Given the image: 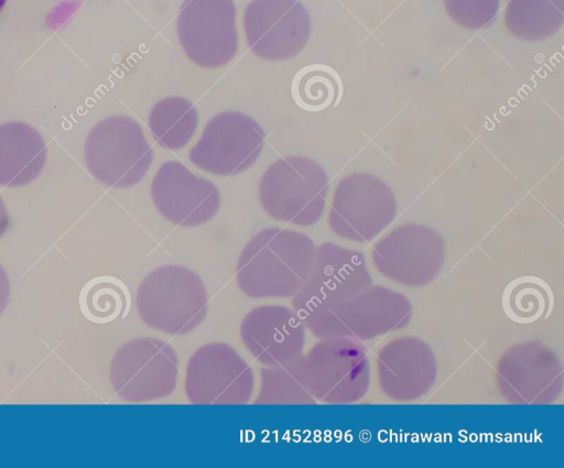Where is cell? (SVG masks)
Listing matches in <instances>:
<instances>
[{
	"label": "cell",
	"instance_id": "cell-1",
	"mask_svg": "<svg viewBox=\"0 0 564 468\" xmlns=\"http://www.w3.org/2000/svg\"><path fill=\"white\" fill-rule=\"evenodd\" d=\"M316 246L305 233L265 228L242 248L237 268L239 290L254 300L292 297L306 280Z\"/></svg>",
	"mask_w": 564,
	"mask_h": 468
},
{
	"label": "cell",
	"instance_id": "cell-2",
	"mask_svg": "<svg viewBox=\"0 0 564 468\" xmlns=\"http://www.w3.org/2000/svg\"><path fill=\"white\" fill-rule=\"evenodd\" d=\"M137 312L150 328L173 336L197 328L208 311L202 279L191 269L169 264L154 269L140 283Z\"/></svg>",
	"mask_w": 564,
	"mask_h": 468
},
{
	"label": "cell",
	"instance_id": "cell-3",
	"mask_svg": "<svg viewBox=\"0 0 564 468\" xmlns=\"http://www.w3.org/2000/svg\"><path fill=\"white\" fill-rule=\"evenodd\" d=\"M328 191V175L317 162L305 156H285L263 173L259 199L273 219L307 227L321 219Z\"/></svg>",
	"mask_w": 564,
	"mask_h": 468
},
{
	"label": "cell",
	"instance_id": "cell-4",
	"mask_svg": "<svg viewBox=\"0 0 564 468\" xmlns=\"http://www.w3.org/2000/svg\"><path fill=\"white\" fill-rule=\"evenodd\" d=\"M372 284L365 254L326 241L316 247L311 271L291 297L292 308L307 328L323 314Z\"/></svg>",
	"mask_w": 564,
	"mask_h": 468
},
{
	"label": "cell",
	"instance_id": "cell-5",
	"mask_svg": "<svg viewBox=\"0 0 564 468\" xmlns=\"http://www.w3.org/2000/svg\"><path fill=\"white\" fill-rule=\"evenodd\" d=\"M361 342L348 337L319 338L303 355L306 384L317 403L346 405L365 398L371 371Z\"/></svg>",
	"mask_w": 564,
	"mask_h": 468
},
{
	"label": "cell",
	"instance_id": "cell-6",
	"mask_svg": "<svg viewBox=\"0 0 564 468\" xmlns=\"http://www.w3.org/2000/svg\"><path fill=\"white\" fill-rule=\"evenodd\" d=\"M84 159L90 174L112 188L139 183L153 161V149L140 124L123 116L98 122L84 144Z\"/></svg>",
	"mask_w": 564,
	"mask_h": 468
},
{
	"label": "cell",
	"instance_id": "cell-7",
	"mask_svg": "<svg viewBox=\"0 0 564 468\" xmlns=\"http://www.w3.org/2000/svg\"><path fill=\"white\" fill-rule=\"evenodd\" d=\"M413 315L409 298L383 285L370 284L329 309L306 329L316 338L370 340L405 328Z\"/></svg>",
	"mask_w": 564,
	"mask_h": 468
},
{
	"label": "cell",
	"instance_id": "cell-8",
	"mask_svg": "<svg viewBox=\"0 0 564 468\" xmlns=\"http://www.w3.org/2000/svg\"><path fill=\"white\" fill-rule=\"evenodd\" d=\"M178 357L166 341L139 337L124 342L113 355L109 380L116 394L129 403L169 398L175 390Z\"/></svg>",
	"mask_w": 564,
	"mask_h": 468
},
{
	"label": "cell",
	"instance_id": "cell-9",
	"mask_svg": "<svg viewBox=\"0 0 564 468\" xmlns=\"http://www.w3.org/2000/svg\"><path fill=\"white\" fill-rule=\"evenodd\" d=\"M398 203L391 187L367 172H354L336 186L328 211V226L339 238L369 242L395 218Z\"/></svg>",
	"mask_w": 564,
	"mask_h": 468
},
{
	"label": "cell",
	"instance_id": "cell-10",
	"mask_svg": "<svg viewBox=\"0 0 564 468\" xmlns=\"http://www.w3.org/2000/svg\"><path fill=\"white\" fill-rule=\"evenodd\" d=\"M496 387L514 405L554 403L564 387L563 363L557 352L539 340L510 346L497 360Z\"/></svg>",
	"mask_w": 564,
	"mask_h": 468
},
{
	"label": "cell",
	"instance_id": "cell-11",
	"mask_svg": "<svg viewBox=\"0 0 564 468\" xmlns=\"http://www.w3.org/2000/svg\"><path fill=\"white\" fill-rule=\"evenodd\" d=\"M371 260L383 277L404 286L422 287L443 269L444 239L426 225L402 224L373 244Z\"/></svg>",
	"mask_w": 564,
	"mask_h": 468
},
{
	"label": "cell",
	"instance_id": "cell-12",
	"mask_svg": "<svg viewBox=\"0 0 564 468\" xmlns=\"http://www.w3.org/2000/svg\"><path fill=\"white\" fill-rule=\"evenodd\" d=\"M253 388L252 368L228 344H205L193 352L186 364L184 390L192 404H247Z\"/></svg>",
	"mask_w": 564,
	"mask_h": 468
},
{
	"label": "cell",
	"instance_id": "cell-13",
	"mask_svg": "<svg viewBox=\"0 0 564 468\" xmlns=\"http://www.w3.org/2000/svg\"><path fill=\"white\" fill-rule=\"evenodd\" d=\"M234 0H185L176 20V34L186 56L204 68L228 64L238 51Z\"/></svg>",
	"mask_w": 564,
	"mask_h": 468
},
{
	"label": "cell",
	"instance_id": "cell-14",
	"mask_svg": "<svg viewBox=\"0 0 564 468\" xmlns=\"http://www.w3.org/2000/svg\"><path fill=\"white\" fill-rule=\"evenodd\" d=\"M264 132L246 113L225 111L206 124L188 159L197 167L221 176L239 174L260 156Z\"/></svg>",
	"mask_w": 564,
	"mask_h": 468
},
{
	"label": "cell",
	"instance_id": "cell-15",
	"mask_svg": "<svg viewBox=\"0 0 564 468\" xmlns=\"http://www.w3.org/2000/svg\"><path fill=\"white\" fill-rule=\"evenodd\" d=\"M251 52L268 61L296 56L311 35V18L300 0H252L243 12Z\"/></svg>",
	"mask_w": 564,
	"mask_h": 468
},
{
	"label": "cell",
	"instance_id": "cell-16",
	"mask_svg": "<svg viewBox=\"0 0 564 468\" xmlns=\"http://www.w3.org/2000/svg\"><path fill=\"white\" fill-rule=\"evenodd\" d=\"M151 197L163 218L182 227L209 221L220 206L216 185L180 161H167L160 166L152 178Z\"/></svg>",
	"mask_w": 564,
	"mask_h": 468
},
{
	"label": "cell",
	"instance_id": "cell-17",
	"mask_svg": "<svg viewBox=\"0 0 564 468\" xmlns=\"http://www.w3.org/2000/svg\"><path fill=\"white\" fill-rule=\"evenodd\" d=\"M376 371L381 392L395 402L424 396L437 379V362L431 346L415 336L390 340L377 353Z\"/></svg>",
	"mask_w": 564,
	"mask_h": 468
},
{
	"label": "cell",
	"instance_id": "cell-18",
	"mask_svg": "<svg viewBox=\"0 0 564 468\" xmlns=\"http://www.w3.org/2000/svg\"><path fill=\"white\" fill-rule=\"evenodd\" d=\"M240 338L258 362L264 367L280 366L303 355L306 328L293 308L260 305L242 318Z\"/></svg>",
	"mask_w": 564,
	"mask_h": 468
},
{
	"label": "cell",
	"instance_id": "cell-19",
	"mask_svg": "<svg viewBox=\"0 0 564 468\" xmlns=\"http://www.w3.org/2000/svg\"><path fill=\"white\" fill-rule=\"evenodd\" d=\"M46 144L40 132L21 121L0 124V185L21 187L33 182L46 162Z\"/></svg>",
	"mask_w": 564,
	"mask_h": 468
},
{
	"label": "cell",
	"instance_id": "cell-20",
	"mask_svg": "<svg viewBox=\"0 0 564 468\" xmlns=\"http://www.w3.org/2000/svg\"><path fill=\"white\" fill-rule=\"evenodd\" d=\"M563 12L564 0H508L505 23L517 39L540 41L561 29Z\"/></svg>",
	"mask_w": 564,
	"mask_h": 468
},
{
	"label": "cell",
	"instance_id": "cell-21",
	"mask_svg": "<svg viewBox=\"0 0 564 468\" xmlns=\"http://www.w3.org/2000/svg\"><path fill=\"white\" fill-rule=\"evenodd\" d=\"M198 126V113L185 98L172 96L158 101L149 116V129L156 142L166 149L186 145Z\"/></svg>",
	"mask_w": 564,
	"mask_h": 468
},
{
	"label": "cell",
	"instance_id": "cell-22",
	"mask_svg": "<svg viewBox=\"0 0 564 468\" xmlns=\"http://www.w3.org/2000/svg\"><path fill=\"white\" fill-rule=\"evenodd\" d=\"M254 404L307 405L316 404L306 384L303 355L293 362L264 367L260 372V388Z\"/></svg>",
	"mask_w": 564,
	"mask_h": 468
},
{
	"label": "cell",
	"instance_id": "cell-23",
	"mask_svg": "<svg viewBox=\"0 0 564 468\" xmlns=\"http://www.w3.org/2000/svg\"><path fill=\"white\" fill-rule=\"evenodd\" d=\"M343 88L341 78L333 67L311 64L295 74L291 91L297 107L308 112H318L337 105Z\"/></svg>",
	"mask_w": 564,
	"mask_h": 468
},
{
	"label": "cell",
	"instance_id": "cell-24",
	"mask_svg": "<svg viewBox=\"0 0 564 468\" xmlns=\"http://www.w3.org/2000/svg\"><path fill=\"white\" fill-rule=\"evenodd\" d=\"M448 17L459 26L479 30L496 19L500 0H443Z\"/></svg>",
	"mask_w": 564,
	"mask_h": 468
},
{
	"label": "cell",
	"instance_id": "cell-25",
	"mask_svg": "<svg viewBox=\"0 0 564 468\" xmlns=\"http://www.w3.org/2000/svg\"><path fill=\"white\" fill-rule=\"evenodd\" d=\"M86 289V303L94 313H115L124 303V287L117 280L98 279Z\"/></svg>",
	"mask_w": 564,
	"mask_h": 468
},
{
	"label": "cell",
	"instance_id": "cell-26",
	"mask_svg": "<svg viewBox=\"0 0 564 468\" xmlns=\"http://www.w3.org/2000/svg\"><path fill=\"white\" fill-rule=\"evenodd\" d=\"M10 280L7 271L0 264V316L4 312L10 298Z\"/></svg>",
	"mask_w": 564,
	"mask_h": 468
},
{
	"label": "cell",
	"instance_id": "cell-27",
	"mask_svg": "<svg viewBox=\"0 0 564 468\" xmlns=\"http://www.w3.org/2000/svg\"><path fill=\"white\" fill-rule=\"evenodd\" d=\"M9 226V211L6 203L0 197V238L4 235Z\"/></svg>",
	"mask_w": 564,
	"mask_h": 468
},
{
	"label": "cell",
	"instance_id": "cell-28",
	"mask_svg": "<svg viewBox=\"0 0 564 468\" xmlns=\"http://www.w3.org/2000/svg\"><path fill=\"white\" fill-rule=\"evenodd\" d=\"M4 3H6V0H0V12H1V10H2V9H3V7H4Z\"/></svg>",
	"mask_w": 564,
	"mask_h": 468
}]
</instances>
